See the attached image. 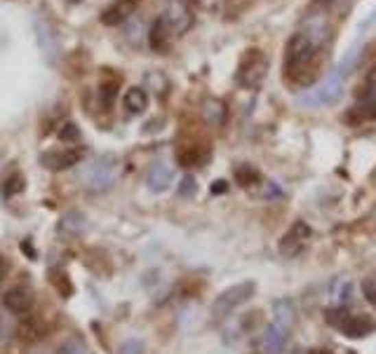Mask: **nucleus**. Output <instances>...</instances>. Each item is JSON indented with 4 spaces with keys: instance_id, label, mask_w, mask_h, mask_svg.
<instances>
[{
    "instance_id": "obj_1",
    "label": "nucleus",
    "mask_w": 376,
    "mask_h": 354,
    "mask_svg": "<svg viewBox=\"0 0 376 354\" xmlns=\"http://www.w3.org/2000/svg\"><path fill=\"white\" fill-rule=\"evenodd\" d=\"M315 49L318 45L311 33H294L285 45V64H282L285 77H296L303 73V68L315 59Z\"/></svg>"
},
{
    "instance_id": "obj_2",
    "label": "nucleus",
    "mask_w": 376,
    "mask_h": 354,
    "mask_svg": "<svg viewBox=\"0 0 376 354\" xmlns=\"http://www.w3.org/2000/svg\"><path fill=\"white\" fill-rule=\"evenodd\" d=\"M268 57L261 49H245L235 68V82L240 87H245V90H259L268 73Z\"/></svg>"
},
{
    "instance_id": "obj_3",
    "label": "nucleus",
    "mask_w": 376,
    "mask_h": 354,
    "mask_svg": "<svg viewBox=\"0 0 376 354\" xmlns=\"http://www.w3.org/2000/svg\"><path fill=\"white\" fill-rule=\"evenodd\" d=\"M344 97V85H341V75L331 73L329 77H325L318 87L308 90L306 94L296 99L298 106H308V108H320V106H334L339 99Z\"/></svg>"
},
{
    "instance_id": "obj_4",
    "label": "nucleus",
    "mask_w": 376,
    "mask_h": 354,
    "mask_svg": "<svg viewBox=\"0 0 376 354\" xmlns=\"http://www.w3.org/2000/svg\"><path fill=\"white\" fill-rule=\"evenodd\" d=\"M254 289H257V284H254L252 279L250 281H240V284L231 286V289H226L217 298V301H214L212 312L217 314V317H226V314H231L233 309H237L240 305H245V303L252 298Z\"/></svg>"
},
{
    "instance_id": "obj_5",
    "label": "nucleus",
    "mask_w": 376,
    "mask_h": 354,
    "mask_svg": "<svg viewBox=\"0 0 376 354\" xmlns=\"http://www.w3.org/2000/svg\"><path fill=\"white\" fill-rule=\"evenodd\" d=\"M113 171H115V162L113 157L104 155V157H97L90 167H85L82 171V181L87 184V188H97V190H104L113 184Z\"/></svg>"
},
{
    "instance_id": "obj_6",
    "label": "nucleus",
    "mask_w": 376,
    "mask_h": 354,
    "mask_svg": "<svg viewBox=\"0 0 376 354\" xmlns=\"http://www.w3.org/2000/svg\"><path fill=\"white\" fill-rule=\"evenodd\" d=\"M308 237H311V225L303 223V220H296V223L290 225V230L282 235L280 240V253L287 258H294L303 251Z\"/></svg>"
},
{
    "instance_id": "obj_7",
    "label": "nucleus",
    "mask_w": 376,
    "mask_h": 354,
    "mask_svg": "<svg viewBox=\"0 0 376 354\" xmlns=\"http://www.w3.org/2000/svg\"><path fill=\"white\" fill-rule=\"evenodd\" d=\"M341 333L348 336V338L357 340V338H367V336H372L376 331V322L374 317H369V314H346L344 322L339 324Z\"/></svg>"
},
{
    "instance_id": "obj_8",
    "label": "nucleus",
    "mask_w": 376,
    "mask_h": 354,
    "mask_svg": "<svg viewBox=\"0 0 376 354\" xmlns=\"http://www.w3.org/2000/svg\"><path fill=\"white\" fill-rule=\"evenodd\" d=\"M80 160H82V151H78V148H64V151L43 153L40 162L45 164L49 171H64V169L75 167Z\"/></svg>"
},
{
    "instance_id": "obj_9",
    "label": "nucleus",
    "mask_w": 376,
    "mask_h": 354,
    "mask_svg": "<svg viewBox=\"0 0 376 354\" xmlns=\"http://www.w3.org/2000/svg\"><path fill=\"white\" fill-rule=\"evenodd\" d=\"M33 293L26 289V286H14V289H10L8 293L3 296V305L8 312L12 314H19V317H24V314H29L33 309Z\"/></svg>"
},
{
    "instance_id": "obj_10",
    "label": "nucleus",
    "mask_w": 376,
    "mask_h": 354,
    "mask_svg": "<svg viewBox=\"0 0 376 354\" xmlns=\"http://www.w3.org/2000/svg\"><path fill=\"white\" fill-rule=\"evenodd\" d=\"M148 45L153 52H167L169 47V21L165 16H158L148 33Z\"/></svg>"
},
{
    "instance_id": "obj_11",
    "label": "nucleus",
    "mask_w": 376,
    "mask_h": 354,
    "mask_svg": "<svg viewBox=\"0 0 376 354\" xmlns=\"http://www.w3.org/2000/svg\"><path fill=\"white\" fill-rule=\"evenodd\" d=\"M369 120H376V97L360 99V103L348 108L346 113V123L351 125H362V123H369Z\"/></svg>"
},
{
    "instance_id": "obj_12",
    "label": "nucleus",
    "mask_w": 376,
    "mask_h": 354,
    "mask_svg": "<svg viewBox=\"0 0 376 354\" xmlns=\"http://www.w3.org/2000/svg\"><path fill=\"white\" fill-rule=\"evenodd\" d=\"M176 160H179V164L186 169L202 167V164L209 160V148L207 146H186L176 153Z\"/></svg>"
},
{
    "instance_id": "obj_13",
    "label": "nucleus",
    "mask_w": 376,
    "mask_h": 354,
    "mask_svg": "<svg viewBox=\"0 0 376 354\" xmlns=\"http://www.w3.org/2000/svg\"><path fill=\"white\" fill-rule=\"evenodd\" d=\"M285 345H287V329L273 322L266 329V336H263V347H266L268 354H282Z\"/></svg>"
},
{
    "instance_id": "obj_14",
    "label": "nucleus",
    "mask_w": 376,
    "mask_h": 354,
    "mask_svg": "<svg viewBox=\"0 0 376 354\" xmlns=\"http://www.w3.org/2000/svg\"><path fill=\"white\" fill-rule=\"evenodd\" d=\"M125 110L130 115H141L143 110L148 108V94L141 90V87H130V90L125 92Z\"/></svg>"
},
{
    "instance_id": "obj_15",
    "label": "nucleus",
    "mask_w": 376,
    "mask_h": 354,
    "mask_svg": "<svg viewBox=\"0 0 376 354\" xmlns=\"http://www.w3.org/2000/svg\"><path fill=\"white\" fill-rule=\"evenodd\" d=\"M169 184H172V167H167V164H156V167L148 171V188H151L153 192L167 190Z\"/></svg>"
},
{
    "instance_id": "obj_16",
    "label": "nucleus",
    "mask_w": 376,
    "mask_h": 354,
    "mask_svg": "<svg viewBox=\"0 0 376 354\" xmlns=\"http://www.w3.org/2000/svg\"><path fill=\"white\" fill-rule=\"evenodd\" d=\"M233 176H235V184L240 188H254L261 184V171L257 167H252V164H240V167H235Z\"/></svg>"
},
{
    "instance_id": "obj_17",
    "label": "nucleus",
    "mask_w": 376,
    "mask_h": 354,
    "mask_svg": "<svg viewBox=\"0 0 376 354\" xmlns=\"http://www.w3.org/2000/svg\"><path fill=\"white\" fill-rule=\"evenodd\" d=\"M294 305H292L290 301H278L275 303V307H273V322L275 324H280V326H285V329H290L292 322H294Z\"/></svg>"
},
{
    "instance_id": "obj_18",
    "label": "nucleus",
    "mask_w": 376,
    "mask_h": 354,
    "mask_svg": "<svg viewBox=\"0 0 376 354\" xmlns=\"http://www.w3.org/2000/svg\"><path fill=\"white\" fill-rule=\"evenodd\" d=\"M115 94H118V80H106V82H102V87H99V99H102L104 106H106V108L113 106Z\"/></svg>"
},
{
    "instance_id": "obj_19",
    "label": "nucleus",
    "mask_w": 376,
    "mask_h": 354,
    "mask_svg": "<svg viewBox=\"0 0 376 354\" xmlns=\"http://www.w3.org/2000/svg\"><path fill=\"white\" fill-rule=\"evenodd\" d=\"M125 16H127V12L120 5H113V8H108L106 12L102 14V21L106 26H118V24H123L125 21Z\"/></svg>"
},
{
    "instance_id": "obj_20",
    "label": "nucleus",
    "mask_w": 376,
    "mask_h": 354,
    "mask_svg": "<svg viewBox=\"0 0 376 354\" xmlns=\"http://www.w3.org/2000/svg\"><path fill=\"white\" fill-rule=\"evenodd\" d=\"M59 139H62V141H69V143L78 141V139H80V129H78V125L66 123V125L62 127V131H59Z\"/></svg>"
},
{
    "instance_id": "obj_21",
    "label": "nucleus",
    "mask_w": 376,
    "mask_h": 354,
    "mask_svg": "<svg viewBox=\"0 0 376 354\" xmlns=\"http://www.w3.org/2000/svg\"><path fill=\"white\" fill-rule=\"evenodd\" d=\"M204 115H207V123L214 125V115H219L221 120L226 118V110H224V103L219 101H207V110H204Z\"/></svg>"
},
{
    "instance_id": "obj_22",
    "label": "nucleus",
    "mask_w": 376,
    "mask_h": 354,
    "mask_svg": "<svg viewBox=\"0 0 376 354\" xmlns=\"http://www.w3.org/2000/svg\"><path fill=\"white\" fill-rule=\"evenodd\" d=\"M196 190H198L196 179H193V176H184V179H181V186H179V195L181 197H193L196 195Z\"/></svg>"
},
{
    "instance_id": "obj_23",
    "label": "nucleus",
    "mask_w": 376,
    "mask_h": 354,
    "mask_svg": "<svg viewBox=\"0 0 376 354\" xmlns=\"http://www.w3.org/2000/svg\"><path fill=\"white\" fill-rule=\"evenodd\" d=\"M118 354H143V342L141 340H127L120 345Z\"/></svg>"
},
{
    "instance_id": "obj_24",
    "label": "nucleus",
    "mask_w": 376,
    "mask_h": 354,
    "mask_svg": "<svg viewBox=\"0 0 376 354\" xmlns=\"http://www.w3.org/2000/svg\"><path fill=\"white\" fill-rule=\"evenodd\" d=\"M362 293H364V298L369 301V305L376 307V281L374 279H364L362 281Z\"/></svg>"
},
{
    "instance_id": "obj_25",
    "label": "nucleus",
    "mask_w": 376,
    "mask_h": 354,
    "mask_svg": "<svg viewBox=\"0 0 376 354\" xmlns=\"http://www.w3.org/2000/svg\"><path fill=\"white\" fill-rule=\"evenodd\" d=\"M57 354H85V350H82L78 342H66V345L59 347Z\"/></svg>"
},
{
    "instance_id": "obj_26",
    "label": "nucleus",
    "mask_w": 376,
    "mask_h": 354,
    "mask_svg": "<svg viewBox=\"0 0 376 354\" xmlns=\"http://www.w3.org/2000/svg\"><path fill=\"white\" fill-rule=\"evenodd\" d=\"M209 190H212L214 195H221V192H226V190H228V184H226V181H214V184H212V188H209Z\"/></svg>"
},
{
    "instance_id": "obj_27",
    "label": "nucleus",
    "mask_w": 376,
    "mask_h": 354,
    "mask_svg": "<svg viewBox=\"0 0 376 354\" xmlns=\"http://www.w3.org/2000/svg\"><path fill=\"white\" fill-rule=\"evenodd\" d=\"M3 326H5V324H3V317H0V333H3Z\"/></svg>"
},
{
    "instance_id": "obj_28",
    "label": "nucleus",
    "mask_w": 376,
    "mask_h": 354,
    "mask_svg": "<svg viewBox=\"0 0 376 354\" xmlns=\"http://www.w3.org/2000/svg\"><path fill=\"white\" fill-rule=\"evenodd\" d=\"M327 354H329V352H327Z\"/></svg>"
}]
</instances>
